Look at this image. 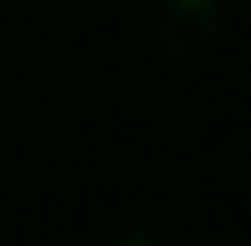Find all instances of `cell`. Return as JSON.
Here are the masks:
<instances>
[{
	"instance_id": "obj_2",
	"label": "cell",
	"mask_w": 251,
	"mask_h": 246,
	"mask_svg": "<svg viewBox=\"0 0 251 246\" xmlns=\"http://www.w3.org/2000/svg\"><path fill=\"white\" fill-rule=\"evenodd\" d=\"M121 246H150V242H140V237H130V242H121Z\"/></svg>"
},
{
	"instance_id": "obj_1",
	"label": "cell",
	"mask_w": 251,
	"mask_h": 246,
	"mask_svg": "<svg viewBox=\"0 0 251 246\" xmlns=\"http://www.w3.org/2000/svg\"><path fill=\"white\" fill-rule=\"evenodd\" d=\"M150 39L169 58H198L218 39V0H150Z\"/></svg>"
}]
</instances>
